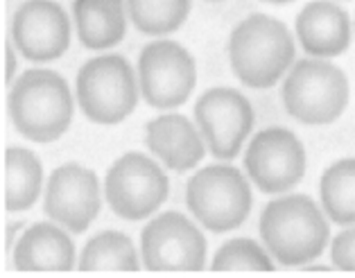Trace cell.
Returning a JSON list of instances; mask_svg holds the SVG:
<instances>
[{
  "label": "cell",
  "instance_id": "obj_1",
  "mask_svg": "<svg viewBox=\"0 0 355 278\" xmlns=\"http://www.w3.org/2000/svg\"><path fill=\"white\" fill-rule=\"evenodd\" d=\"M261 238L283 265H303L322 256L328 242V222L306 195L274 199L261 215Z\"/></svg>",
  "mask_w": 355,
  "mask_h": 278
},
{
  "label": "cell",
  "instance_id": "obj_2",
  "mask_svg": "<svg viewBox=\"0 0 355 278\" xmlns=\"http://www.w3.org/2000/svg\"><path fill=\"white\" fill-rule=\"evenodd\" d=\"M294 59L288 28L265 14L245 19L229 39V62L236 77L251 89H270Z\"/></svg>",
  "mask_w": 355,
  "mask_h": 278
},
{
  "label": "cell",
  "instance_id": "obj_3",
  "mask_svg": "<svg viewBox=\"0 0 355 278\" xmlns=\"http://www.w3.org/2000/svg\"><path fill=\"white\" fill-rule=\"evenodd\" d=\"M10 116L19 134L30 141H57L73 118V98L66 80L41 68L23 73L10 93Z\"/></svg>",
  "mask_w": 355,
  "mask_h": 278
},
{
  "label": "cell",
  "instance_id": "obj_4",
  "mask_svg": "<svg viewBox=\"0 0 355 278\" xmlns=\"http://www.w3.org/2000/svg\"><path fill=\"white\" fill-rule=\"evenodd\" d=\"M281 98L292 118L303 125H331L349 104V82L337 66L301 59L283 82Z\"/></svg>",
  "mask_w": 355,
  "mask_h": 278
},
{
  "label": "cell",
  "instance_id": "obj_5",
  "mask_svg": "<svg viewBox=\"0 0 355 278\" xmlns=\"http://www.w3.org/2000/svg\"><path fill=\"white\" fill-rule=\"evenodd\" d=\"M77 102L93 123H123L138 102L136 77L127 59L105 55L86 62L77 73Z\"/></svg>",
  "mask_w": 355,
  "mask_h": 278
},
{
  "label": "cell",
  "instance_id": "obj_6",
  "mask_svg": "<svg viewBox=\"0 0 355 278\" xmlns=\"http://www.w3.org/2000/svg\"><path fill=\"white\" fill-rule=\"evenodd\" d=\"M186 204L213 233L238 229L249 217L251 190L242 172L231 165H209L188 181Z\"/></svg>",
  "mask_w": 355,
  "mask_h": 278
},
{
  "label": "cell",
  "instance_id": "obj_7",
  "mask_svg": "<svg viewBox=\"0 0 355 278\" xmlns=\"http://www.w3.org/2000/svg\"><path fill=\"white\" fill-rule=\"evenodd\" d=\"M107 202L118 217L145 220L168 197V177L145 154L129 152L111 165L105 179Z\"/></svg>",
  "mask_w": 355,
  "mask_h": 278
},
{
  "label": "cell",
  "instance_id": "obj_8",
  "mask_svg": "<svg viewBox=\"0 0 355 278\" xmlns=\"http://www.w3.org/2000/svg\"><path fill=\"white\" fill-rule=\"evenodd\" d=\"M138 82L150 107H181L197 82L195 59L175 41H154L145 46L138 57Z\"/></svg>",
  "mask_w": 355,
  "mask_h": 278
},
{
  "label": "cell",
  "instance_id": "obj_9",
  "mask_svg": "<svg viewBox=\"0 0 355 278\" xmlns=\"http://www.w3.org/2000/svg\"><path fill=\"white\" fill-rule=\"evenodd\" d=\"M143 263L150 272H199L206 263V240L181 213H163L143 229Z\"/></svg>",
  "mask_w": 355,
  "mask_h": 278
},
{
  "label": "cell",
  "instance_id": "obj_10",
  "mask_svg": "<svg viewBox=\"0 0 355 278\" xmlns=\"http://www.w3.org/2000/svg\"><path fill=\"white\" fill-rule=\"evenodd\" d=\"M245 168L263 193H285L306 175V150L288 129H263L247 147Z\"/></svg>",
  "mask_w": 355,
  "mask_h": 278
},
{
  "label": "cell",
  "instance_id": "obj_11",
  "mask_svg": "<svg viewBox=\"0 0 355 278\" xmlns=\"http://www.w3.org/2000/svg\"><path fill=\"white\" fill-rule=\"evenodd\" d=\"M195 120L213 156L236 159L254 127V109L242 93L211 89L195 104Z\"/></svg>",
  "mask_w": 355,
  "mask_h": 278
},
{
  "label": "cell",
  "instance_id": "obj_12",
  "mask_svg": "<svg viewBox=\"0 0 355 278\" xmlns=\"http://www.w3.org/2000/svg\"><path fill=\"white\" fill-rule=\"evenodd\" d=\"M43 208L50 220L73 233H84L100 213V184L95 172L77 163L57 168L48 179Z\"/></svg>",
  "mask_w": 355,
  "mask_h": 278
},
{
  "label": "cell",
  "instance_id": "obj_13",
  "mask_svg": "<svg viewBox=\"0 0 355 278\" xmlns=\"http://www.w3.org/2000/svg\"><path fill=\"white\" fill-rule=\"evenodd\" d=\"M12 37L30 62H53L68 50L71 23L53 0H28L14 14Z\"/></svg>",
  "mask_w": 355,
  "mask_h": 278
},
{
  "label": "cell",
  "instance_id": "obj_14",
  "mask_svg": "<svg viewBox=\"0 0 355 278\" xmlns=\"http://www.w3.org/2000/svg\"><path fill=\"white\" fill-rule=\"evenodd\" d=\"M297 37L308 55L326 59L337 57L351 43L349 14L328 0H317L297 16Z\"/></svg>",
  "mask_w": 355,
  "mask_h": 278
},
{
  "label": "cell",
  "instance_id": "obj_15",
  "mask_svg": "<svg viewBox=\"0 0 355 278\" xmlns=\"http://www.w3.org/2000/svg\"><path fill=\"white\" fill-rule=\"evenodd\" d=\"M145 143L175 172L193 170L204 159V143L186 116L168 114L147 123Z\"/></svg>",
  "mask_w": 355,
  "mask_h": 278
},
{
  "label": "cell",
  "instance_id": "obj_16",
  "mask_svg": "<svg viewBox=\"0 0 355 278\" xmlns=\"http://www.w3.org/2000/svg\"><path fill=\"white\" fill-rule=\"evenodd\" d=\"M14 265L21 272H68L75 265L73 240L55 224H34L16 242Z\"/></svg>",
  "mask_w": 355,
  "mask_h": 278
},
{
  "label": "cell",
  "instance_id": "obj_17",
  "mask_svg": "<svg viewBox=\"0 0 355 278\" xmlns=\"http://www.w3.org/2000/svg\"><path fill=\"white\" fill-rule=\"evenodd\" d=\"M77 37L89 50L114 48L125 37L123 0H75Z\"/></svg>",
  "mask_w": 355,
  "mask_h": 278
},
{
  "label": "cell",
  "instance_id": "obj_18",
  "mask_svg": "<svg viewBox=\"0 0 355 278\" xmlns=\"http://www.w3.org/2000/svg\"><path fill=\"white\" fill-rule=\"evenodd\" d=\"M41 163L23 147H10L3 161V197L7 211H25L41 193Z\"/></svg>",
  "mask_w": 355,
  "mask_h": 278
},
{
  "label": "cell",
  "instance_id": "obj_19",
  "mask_svg": "<svg viewBox=\"0 0 355 278\" xmlns=\"http://www.w3.org/2000/svg\"><path fill=\"white\" fill-rule=\"evenodd\" d=\"M82 272H136L138 256L125 233L102 231L86 242L80 258Z\"/></svg>",
  "mask_w": 355,
  "mask_h": 278
},
{
  "label": "cell",
  "instance_id": "obj_20",
  "mask_svg": "<svg viewBox=\"0 0 355 278\" xmlns=\"http://www.w3.org/2000/svg\"><path fill=\"white\" fill-rule=\"evenodd\" d=\"M322 206L333 222L355 224V159H342L324 172L319 184Z\"/></svg>",
  "mask_w": 355,
  "mask_h": 278
},
{
  "label": "cell",
  "instance_id": "obj_21",
  "mask_svg": "<svg viewBox=\"0 0 355 278\" xmlns=\"http://www.w3.org/2000/svg\"><path fill=\"white\" fill-rule=\"evenodd\" d=\"M129 16L143 34H170L184 25L190 0H127Z\"/></svg>",
  "mask_w": 355,
  "mask_h": 278
},
{
  "label": "cell",
  "instance_id": "obj_22",
  "mask_svg": "<svg viewBox=\"0 0 355 278\" xmlns=\"http://www.w3.org/2000/svg\"><path fill=\"white\" fill-rule=\"evenodd\" d=\"M215 272H272L274 265L265 249L254 240H231L213 258Z\"/></svg>",
  "mask_w": 355,
  "mask_h": 278
},
{
  "label": "cell",
  "instance_id": "obj_23",
  "mask_svg": "<svg viewBox=\"0 0 355 278\" xmlns=\"http://www.w3.org/2000/svg\"><path fill=\"white\" fill-rule=\"evenodd\" d=\"M331 258L337 269L355 272V229L342 231L340 236L333 240Z\"/></svg>",
  "mask_w": 355,
  "mask_h": 278
},
{
  "label": "cell",
  "instance_id": "obj_24",
  "mask_svg": "<svg viewBox=\"0 0 355 278\" xmlns=\"http://www.w3.org/2000/svg\"><path fill=\"white\" fill-rule=\"evenodd\" d=\"M16 71V59L10 46H5V82H12V75Z\"/></svg>",
  "mask_w": 355,
  "mask_h": 278
},
{
  "label": "cell",
  "instance_id": "obj_25",
  "mask_svg": "<svg viewBox=\"0 0 355 278\" xmlns=\"http://www.w3.org/2000/svg\"><path fill=\"white\" fill-rule=\"evenodd\" d=\"M265 3H272V5H285V3H292V0H265Z\"/></svg>",
  "mask_w": 355,
  "mask_h": 278
}]
</instances>
